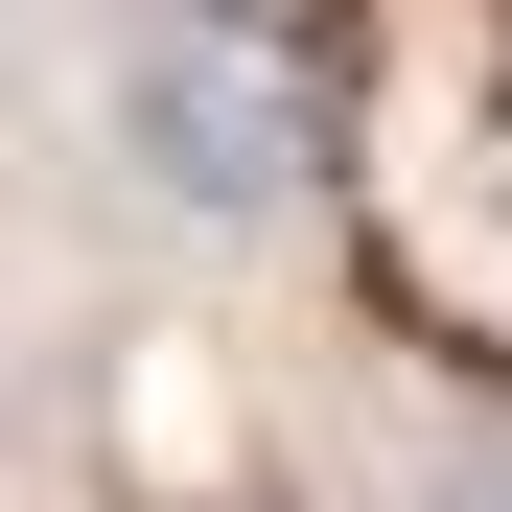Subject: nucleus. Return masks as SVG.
<instances>
[{"mask_svg":"<svg viewBox=\"0 0 512 512\" xmlns=\"http://www.w3.org/2000/svg\"><path fill=\"white\" fill-rule=\"evenodd\" d=\"M117 163L163 210H280L326 163V94H303V47L256 24V0H163V24L117 47Z\"/></svg>","mask_w":512,"mask_h":512,"instance_id":"1","label":"nucleus"},{"mask_svg":"<svg viewBox=\"0 0 512 512\" xmlns=\"http://www.w3.org/2000/svg\"><path fill=\"white\" fill-rule=\"evenodd\" d=\"M443 512H512V443H466V466H443Z\"/></svg>","mask_w":512,"mask_h":512,"instance_id":"2","label":"nucleus"}]
</instances>
